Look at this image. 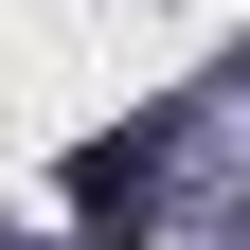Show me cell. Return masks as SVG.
Listing matches in <instances>:
<instances>
[{"label":"cell","mask_w":250,"mask_h":250,"mask_svg":"<svg viewBox=\"0 0 250 250\" xmlns=\"http://www.w3.org/2000/svg\"><path fill=\"white\" fill-rule=\"evenodd\" d=\"M72 232H143V143H89L72 161Z\"/></svg>","instance_id":"obj_1"}]
</instances>
